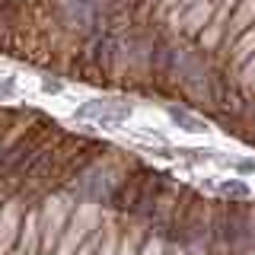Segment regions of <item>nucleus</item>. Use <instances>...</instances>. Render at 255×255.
Instances as JSON below:
<instances>
[{
    "label": "nucleus",
    "mask_w": 255,
    "mask_h": 255,
    "mask_svg": "<svg viewBox=\"0 0 255 255\" xmlns=\"http://www.w3.org/2000/svg\"><path fill=\"white\" fill-rule=\"evenodd\" d=\"M80 118H96L102 125H115L131 118V106H118V102H86L80 109Z\"/></svg>",
    "instance_id": "f257e3e1"
},
{
    "label": "nucleus",
    "mask_w": 255,
    "mask_h": 255,
    "mask_svg": "<svg viewBox=\"0 0 255 255\" xmlns=\"http://www.w3.org/2000/svg\"><path fill=\"white\" fill-rule=\"evenodd\" d=\"M211 16H214V3H211V0H195L191 10L182 16V29H185L188 35H201L204 26L211 22Z\"/></svg>",
    "instance_id": "f03ea898"
},
{
    "label": "nucleus",
    "mask_w": 255,
    "mask_h": 255,
    "mask_svg": "<svg viewBox=\"0 0 255 255\" xmlns=\"http://www.w3.org/2000/svg\"><path fill=\"white\" fill-rule=\"evenodd\" d=\"M252 58H255V26L246 29L243 35L236 38V48H233V61H236V64H243V67H246V64H249Z\"/></svg>",
    "instance_id": "7ed1b4c3"
},
{
    "label": "nucleus",
    "mask_w": 255,
    "mask_h": 255,
    "mask_svg": "<svg viewBox=\"0 0 255 255\" xmlns=\"http://www.w3.org/2000/svg\"><path fill=\"white\" fill-rule=\"evenodd\" d=\"M169 118L175 125L182 128V131H188V134H204L207 131V125L201 122L198 115H191V112H185V109H175V106H169Z\"/></svg>",
    "instance_id": "20e7f679"
},
{
    "label": "nucleus",
    "mask_w": 255,
    "mask_h": 255,
    "mask_svg": "<svg viewBox=\"0 0 255 255\" xmlns=\"http://www.w3.org/2000/svg\"><path fill=\"white\" fill-rule=\"evenodd\" d=\"M217 195H223L227 201H246L252 191H249L246 182H239V179H223V182H217Z\"/></svg>",
    "instance_id": "39448f33"
},
{
    "label": "nucleus",
    "mask_w": 255,
    "mask_h": 255,
    "mask_svg": "<svg viewBox=\"0 0 255 255\" xmlns=\"http://www.w3.org/2000/svg\"><path fill=\"white\" fill-rule=\"evenodd\" d=\"M243 83L249 86V90H255V58H252V61L243 67Z\"/></svg>",
    "instance_id": "423d86ee"
},
{
    "label": "nucleus",
    "mask_w": 255,
    "mask_h": 255,
    "mask_svg": "<svg viewBox=\"0 0 255 255\" xmlns=\"http://www.w3.org/2000/svg\"><path fill=\"white\" fill-rule=\"evenodd\" d=\"M175 3H179V0H163V6H175Z\"/></svg>",
    "instance_id": "0eeeda50"
}]
</instances>
